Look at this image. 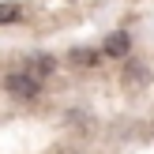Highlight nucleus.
<instances>
[{
    "mask_svg": "<svg viewBox=\"0 0 154 154\" xmlns=\"http://www.w3.org/2000/svg\"><path fill=\"white\" fill-rule=\"evenodd\" d=\"M4 90H8L11 98H19V102H30V98H38V90H42V79H34L30 72L19 68V72H11V75L4 79Z\"/></svg>",
    "mask_w": 154,
    "mask_h": 154,
    "instance_id": "1",
    "label": "nucleus"
},
{
    "mask_svg": "<svg viewBox=\"0 0 154 154\" xmlns=\"http://www.w3.org/2000/svg\"><path fill=\"white\" fill-rule=\"evenodd\" d=\"M128 49H132V38H128L124 30H113V34L105 38V53H109V57H128Z\"/></svg>",
    "mask_w": 154,
    "mask_h": 154,
    "instance_id": "2",
    "label": "nucleus"
},
{
    "mask_svg": "<svg viewBox=\"0 0 154 154\" xmlns=\"http://www.w3.org/2000/svg\"><path fill=\"white\" fill-rule=\"evenodd\" d=\"M147 79H150V75H147V68H143V64H128V68H124V87H128V90L147 87Z\"/></svg>",
    "mask_w": 154,
    "mask_h": 154,
    "instance_id": "3",
    "label": "nucleus"
},
{
    "mask_svg": "<svg viewBox=\"0 0 154 154\" xmlns=\"http://www.w3.org/2000/svg\"><path fill=\"white\" fill-rule=\"evenodd\" d=\"M53 68H57V60H53V57H30V75H34V79H45Z\"/></svg>",
    "mask_w": 154,
    "mask_h": 154,
    "instance_id": "4",
    "label": "nucleus"
},
{
    "mask_svg": "<svg viewBox=\"0 0 154 154\" xmlns=\"http://www.w3.org/2000/svg\"><path fill=\"white\" fill-rule=\"evenodd\" d=\"M72 64L94 68V64H98V53H94V49H72Z\"/></svg>",
    "mask_w": 154,
    "mask_h": 154,
    "instance_id": "5",
    "label": "nucleus"
},
{
    "mask_svg": "<svg viewBox=\"0 0 154 154\" xmlns=\"http://www.w3.org/2000/svg\"><path fill=\"white\" fill-rule=\"evenodd\" d=\"M15 19H19V4H0V26L15 23Z\"/></svg>",
    "mask_w": 154,
    "mask_h": 154,
    "instance_id": "6",
    "label": "nucleus"
}]
</instances>
